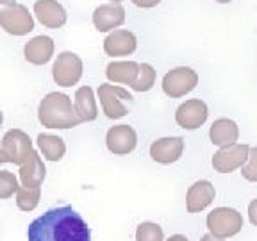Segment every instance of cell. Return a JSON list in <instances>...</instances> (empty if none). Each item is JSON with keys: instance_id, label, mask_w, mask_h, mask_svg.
<instances>
[{"instance_id": "6da1fadb", "label": "cell", "mask_w": 257, "mask_h": 241, "mask_svg": "<svg viewBox=\"0 0 257 241\" xmlns=\"http://www.w3.org/2000/svg\"><path fill=\"white\" fill-rule=\"evenodd\" d=\"M29 241H91L89 227L72 205L48 209L29 225Z\"/></svg>"}, {"instance_id": "7a4b0ae2", "label": "cell", "mask_w": 257, "mask_h": 241, "mask_svg": "<svg viewBox=\"0 0 257 241\" xmlns=\"http://www.w3.org/2000/svg\"><path fill=\"white\" fill-rule=\"evenodd\" d=\"M38 118L47 129H73L80 124L75 114L72 98L64 93L52 91L40 102Z\"/></svg>"}, {"instance_id": "3957f363", "label": "cell", "mask_w": 257, "mask_h": 241, "mask_svg": "<svg viewBox=\"0 0 257 241\" xmlns=\"http://www.w3.org/2000/svg\"><path fill=\"white\" fill-rule=\"evenodd\" d=\"M207 229L209 234L221 239L236 236L243 229V216L232 207H216L207 216Z\"/></svg>"}, {"instance_id": "277c9868", "label": "cell", "mask_w": 257, "mask_h": 241, "mask_svg": "<svg viewBox=\"0 0 257 241\" xmlns=\"http://www.w3.org/2000/svg\"><path fill=\"white\" fill-rule=\"evenodd\" d=\"M98 98H100L105 116L111 118V120L123 118L128 112V105L133 104V95L127 89L118 88V86L112 84H100Z\"/></svg>"}, {"instance_id": "5b68a950", "label": "cell", "mask_w": 257, "mask_h": 241, "mask_svg": "<svg viewBox=\"0 0 257 241\" xmlns=\"http://www.w3.org/2000/svg\"><path fill=\"white\" fill-rule=\"evenodd\" d=\"M198 84V75L197 72L189 66H177V68L170 70L165 77H163V91L172 98H179V96L188 95L189 91L197 88Z\"/></svg>"}, {"instance_id": "8992f818", "label": "cell", "mask_w": 257, "mask_h": 241, "mask_svg": "<svg viewBox=\"0 0 257 241\" xmlns=\"http://www.w3.org/2000/svg\"><path fill=\"white\" fill-rule=\"evenodd\" d=\"M0 27L11 36H25L34 29V18L22 4H11L0 11Z\"/></svg>"}, {"instance_id": "52a82bcc", "label": "cell", "mask_w": 257, "mask_h": 241, "mask_svg": "<svg viewBox=\"0 0 257 241\" xmlns=\"http://www.w3.org/2000/svg\"><path fill=\"white\" fill-rule=\"evenodd\" d=\"M2 152H4L8 163L24 165L32 152V140L20 129H11L2 138Z\"/></svg>"}, {"instance_id": "ba28073f", "label": "cell", "mask_w": 257, "mask_h": 241, "mask_svg": "<svg viewBox=\"0 0 257 241\" xmlns=\"http://www.w3.org/2000/svg\"><path fill=\"white\" fill-rule=\"evenodd\" d=\"M52 77L63 88L77 84L82 77V59L73 52H61L54 63Z\"/></svg>"}, {"instance_id": "9c48e42d", "label": "cell", "mask_w": 257, "mask_h": 241, "mask_svg": "<svg viewBox=\"0 0 257 241\" xmlns=\"http://www.w3.org/2000/svg\"><path fill=\"white\" fill-rule=\"evenodd\" d=\"M250 147L245 143H234L229 147H221L213 156V168L218 173H230L237 168H243V165L248 159Z\"/></svg>"}, {"instance_id": "30bf717a", "label": "cell", "mask_w": 257, "mask_h": 241, "mask_svg": "<svg viewBox=\"0 0 257 241\" xmlns=\"http://www.w3.org/2000/svg\"><path fill=\"white\" fill-rule=\"evenodd\" d=\"M209 116V109L207 104L200 98H191V100H186L184 104L179 105L175 112V122L179 127L188 129V131H193V129H198L205 124Z\"/></svg>"}, {"instance_id": "8fae6325", "label": "cell", "mask_w": 257, "mask_h": 241, "mask_svg": "<svg viewBox=\"0 0 257 241\" xmlns=\"http://www.w3.org/2000/svg\"><path fill=\"white\" fill-rule=\"evenodd\" d=\"M105 145L114 156H127L138 145V134L131 125H114L107 131Z\"/></svg>"}, {"instance_id": "7c38bea8", "label": "cell", "mask_w": 257, "mask_h": 241, "mask_svg": "<svg viewBox=\"0 0 257 241\" xmlns=\"http://www.w3.org/2000/svg\"><path fill=\"white\" fill-rule=\"evenodd\" d=\"M184 152V140L181 136L159 138L150 145V157L159 165H172L181 159Z\"/></svg>"}, {"instance_id": "4fadbf2b", "label": "cell", "mask_w": 257, "mask_h": 241, "mask_svg": "<svg viewBox=\"0 0 257 241\" xmlns=\"http://www.w3.org/2000/svg\"><path fill=\"white\" fill-rule=\"evenodd\" d=\"M125 22V9L120 4H102L93 11V25L96 31L109 32L116 31V27L123 25Z\"/></svg>"}, {"instance_id": "5bb4252c", "label": "cell", "mask_w": 257, "mask_h": 241, "mask_svg": "<svg viewBox=\"0 0 257 241\" xmlns=\"http://www.w3.org/2000/svg\"><path fill=\"white\" fill-rule=\"evenodd\" d=\"M138 40L133 32L127 29H116L104 40V50L111 57L131 56L136 50Z\"/></svg>"}, {"instance_id": "9a60e30c", "label": "cell", "mask_w": 257, "mask_h": 241, "mask_svg": "<svg viewBox=\"0 0 257 241\" xmlns=\"http://www.w3.org/2000/svg\"><path fill=\"white\" fill-rule=\"evenodd\" d=\"M34 15L43 27L59 29L66 24V11L57 0H36L34 4Z\"/></svg>"}, {"instance_id": "2e32d148", "label": "cell", "mask_w": 257, "mask_h": 241, "mask_svg": "<svg viewBox=\"0 0 257 241\" xmlns=\"http://www.w3.org/2000/svg\"><path fill=\"white\" fill-rule=\"evenodd\" d=\"M214 186L209 181H197L189 186L188 195H186V209L188 213H200L205 207L213 204L214 200Z\"/></svg>"}, {"instance_id": "e0dca14e", "label": "cell", "mask_w": 257, "mask_h": 241, "mask_svg": "<svg viewBox=\"0 0 257 241\" xmlns=\"http://www.w3.org/2000/svg\"><path fill=\"white\" fill-rule=\"evenodd\" d=\"M24 56L31 64H36V66L47 64L54 56V40L50 36L32 38V40L27 41V45H25Z\"/></svg>"}, {"instance_id": "ac0fdd59", "label": "cell", "mask_w": 257, "mask_h": 241, "mask_svg": "<svg viewBox=\"0 0 257 241\" xmlns=\"http://www.w3.org/2000/svg\"><path fill=\"white\" fill-rule=\"evenodd\" d=\"M45 175H47V168H45L43 161H41V156L36 150H32L29 154V159L20 166L22 184L25 188H40L45 181Z\"/></svg>"}, {"instance_id": "d6986e66", "label": "cell", "mask_w": 257, "mask_h": 241, "mask_svg": "<svg viewBox=\"0 0 257 241\" xmlns=\"http://www.w3.org/2000/svg\"><path fill=\"white\" fill-rule=\"evenodd\" d=\"M209 138H211V143L220 147V149L229 147V145L236 143L239 138V127L230 118H218L209 129Z\"/></svg>"}, {"instance_id": "ffe728a7", "label": "cell", "mask_w": 257, "mask_h": 241, "mask_svg": "<svg viewBox=\"0 0 257 241\" xmlns=\"http://www.w3.org/2000/svg\"><path fill=\"white\" fill-rule=\"evenodd\" d=\"M140 73V64L136 61H112L105 68V75L111 82L133 86Z\"/></svg>"}, {"instance_id": "44dd1931", "label": "cell", "mask_w": 257, "mask_h": 241, "mask_svg": "<svg viewBox=\"0 0 257 241\" xmlns=\"http://www.w3.org/2000/svg\"><path fill=\"white\" fill-rule=\"evenodd\" d=\"M75 114L80 122H93L98 116V107H96L95 93L89 86H82L75 91Z\"/></svg>"}, {"instance_id": "7402d4cb", "label": "cell", "mask_w": 257, "mask_h": 241, "mask_svg": "<svg viewBox=\"0 0 257 241\" xmlns=\"http://www.w3.org/2000/svg\"><path fill=\"white\" fill-rule=\"evenodd\" d=\"M38 147L43 152V157L48 161L63 159L64 152H66V145H64L63 138L52 136V134H40L38 136Z\"/></svg>"}, {"instance_id": "603a6c76", "label": "cell", "mask_w": 257, "mask_h": 241, "mask_svg": "<svg viewBox=\"0 0 257 241\" xmlns=\"http://www.w3.org/2000/svg\"><path fill=\"white\" fill-rule=\"evenodd\" d=\"M40 197H41V189L40 188H18L16 191V204L22 211H32L40 204Z\"/></svg>"}, {"instance_id": "cb8c5ba5", "label": "cell", "mask_w": 257, "mask_h": 241, "mask_svg": "<svg viewBox=\"0 0 257 241\" xmlns=\"http://www.w3.org/2000/svg\"><path fill=\"white\" fill-rule=\"evenodd\" d=\"M154 82H156V70H154L152 64L143 63L140 64V73H138V79L134 80V84L131 88L134 91H149L152 89Z\"/></svg>"}, {"instance_id": "d4e9b609", "label": "cell", "mask_w": 257, "mask_h": 241, "mask_svg": "<svg viewBox=\"0 0 257 241\" xmlns=\"http://www.w3.org/2000/svg\"><path fill=\"white\" fill-rule=\"evenodd\" d=\"M136 241H165V234L157 223L143 221L136 230Z\"/></svg>"}, {"instance_id": "484cf974", "label": "cell", "mask_w": 257, "mask_h": 241, "mask_svg": "<svg viewBox=\"0 0 257 241\" xmlns=\"http://www.w3.org/2000/svg\"><path fill=\"white\" fill-rule=\"evenodd\" d=\"M18 188H20V184H18V179H16L15 173L0 170V200L13 197L18 191Z\"/></svg>"}, {"instance_id": "4316f807", "label": "cell", "mask_w": 257, "mask_h": 241, "mask_svg": "<svg viewBox=\"0 0 257 241\" xmlns=\"http://www.w3.org/2000/svg\"><path fill=\"white\" fill-rule=\"evenodd\" d=\"M241 175L248 182H257V147L250 149L248 159H246V163L241 168Z\"/></svg>"}, {"instance_id": "83f0119b", "label": "cell", "mask_w": 257, "mask_h": 241, "mask_svg": "<svg viewBox=\"0 0 257 241\" xmlns=\"http://www.w3.org/2000/svg\"><path fill=\"white\" fill-rule=\"evenodd\" d=\"M136 8L141 9H150V8H156L157 4H161V0H131Z\"/></svg>"}, {"instance_id": "f1b7e54d", "label": "cell", "mask_w": 257, "mask_h": 241, "mask_svg": "<svg viewBox=\"0 0 257 241\" xmlns=\"http://www.w3.org/2000/svg\"><path fill=\"white\" fill-rule=\"evenodd\" d=\"M248 218H250V221H252V223L257 227V198L250 202V205H248Z\"/></svg>"}, {"instance_id": "f546056e", "label": "cell", "mask_w": 257, "mask_h": 241, "mask_svg": "<svg viewBox=\"0 0 257 241\" xmlns=\"http://www.w3.org/2000/svg\"><path fill=\"white\" fill-rule=\"evenodd\" d=\"M168 241H189L186 236H182V234H175V236H170Z\"/></svg>"}, {"instance_id": "4dcf8cb0", "label": "cell", "mask_w": 257, "mask_h": 241, "mask_svg": "<svg viewBox=\"0 0 257 241\" xmlns=\"http://www.w3.org/2000/svg\"><path fill=\"white\" fill-rule=\"evenodd\" d=\"M202 241H223V239H221V237L213 236V234H205V236L202 237Z\"/></svg>"}, {"instance_id": "1f68e13d", "label": "cell", "mask_w": 257, "mask_h": 241, "mask_svg": "<svg viewBox=\"0 0 257 241\" xmlns=\"http://www.w3.org/2000/svg\"><path fill=\"white\" fill-rule=\"evenodd\" d=\"M4 163H8V159H6L4 152H2V150H0V165H4Z\"/></svg>"}, {"instance_id": "d6a6232c", "label": "cell", "mask_w": 257, "mask_h": 241, "mask_svg": "<svg viewBox=\"0 0 257 241\" xmlns=\"http://www.w3.org/2000/svg\"><path fill=\"white\" fill-rule=\"evenodd\" d=\"M0 4H6V6H11V4H15V0H0Z\"/></svg>"}, {"instance_id": "836d02e7", "label": "cell", "mask_w": 257, "mask_h": 241, "mask_svg": "<svg viewBox=\"0 0 257 241\" xmlns=\"http://www.w3.org/2000/svg\"><path fill=\"white\" fill-rule=\"evenodd\" d=\"M216 2H220V4H229V2H232V0H216Z\"/></svg>"}, {"instance_id": "e575fe53", "label": "cell", "mask_w": 257, "mask_h": 241, "mask_svg": "<svg viewBox=\"0 0 257 241\" xmlns=\"http://www.w3.org/2000/svg\"><path fill=\"white\" fill-rule=\"evenodd\" d=\"M2 122H4V114H2V111H0V125H2Z\"/></svg>"}, {"instance_id": "d590c367", "label": "cell", "mask_w": 257, "mask_h": 241, "mask_svg": "<svg viewBox=\"0 0 257 241\" xmlns=\"http://www.w3.org/2000/svg\"><path fill=\"white\" fill-rule=\"evenodd\" d=\"M109 2H114V4H120V2H123V0H109Z\"/></svg>"}]
</instances>
